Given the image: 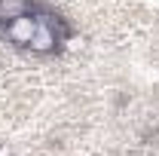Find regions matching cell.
Masks as SVG:
<instances>
[{"label":"cell","mask_w":159,"mask_h":156,"mask_svg":"<svg viewBox=\"0 0 159 156\" xmlns=\"http://www.w3.org/2000/svg\"><path fill=\"white\" fill-rule=\"evenodd\" d=\"M64 28H61V21L49 19V16H37V31H34V37L28 43V49L31 52H37V55H46V52H55L58 49V43L64 40Z\"/></svg>","instance_id":"6da1fadb"},{"label":"cell","mask_w":159,"mask_h":156,"mask_svg":"<svg viewBox=\"0 0 159 156\" xmlns=\"http://www.w3.org/2000/svg\"><path fill=\"white\" fill-rule=\"evenodd\" d=\"M34 31H37V16H21V19L9 21V25H3V34L9 37V43H16V46H25L28 49V43L34 37Z\"/></svg>","instance_id":"7a4b0ae2"},{"label":"cell","mask_w":159,"mask_h":156,"mask_svg":"<svg viewBox=\"0 0 159 156\" xmlns=\"http://www.w3.org/2000/svg\"><path fill=\"white\" fill-rule=\"evenodd\" d=\"M28 12H31V0H0V25H9Z\"/></svg>","instance_id":"3957f363"}]
</instances>
